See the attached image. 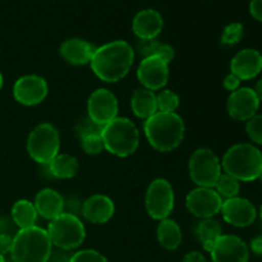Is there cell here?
I'll use <instances>...</instances> for the list:
<instances>
[{"mask_svg":"<svg viewBox=\"0 0 262 262\" xmlns=\"http://www.w3.org/2000/svg\"><path fill=\"white\" fill-rule=\"evenodd\" d=\"M135 56V50L127 41H112L96 48L90 66L97 78L115 83L129 73Z\"/></svg>","mask_w":262,"mask_h":262,"instance_id":"1","label":"cell"},{"mask_svg":"<svg viewBox=\"0 0 262 262\" xmlns=\"http://www.w3.org/2000/svg\"><path fill=\"white\" fill-rule=\"evenodd\" d=\"M143 132L148 143L159 152H170L182 143L186 125L177 113L158 112L145 120Z\"/></svg>","mask_w":262,"mask_h":262,"instance_id":"2","label":"cell"},{"mask_svg":"<svg viewBox=\"0 0 262 262\" xmlns=\"http://www.w3.org/2000/svg\"><path fill=\"white\" fill-rule=\"evenodd\" d=\"M222 169L239 182H253L262 171V152L251 143H237L223 156Z\"/></svg>","mask_w":262,"mask_h":262,"instance_id":"3","label":"cell"},{"mask_svg":"<svg viewBox=\"0 0 262 262\" xmlns=\"http://www.w3.org/2000/svg\"><path fill=\"white\" fill-rule=\"evenodd\" d=\"M53 243L48 232L40 227L19 229L13 237L10 256L13 262H49Z\"/></svg>","mask_w":262,"mask_h":262,"instance_id":"4","label":"cell"},{"mask_svg":"<svg viewBox=\"0 0 262 262\" xmlns=\"http://www.w3.org/2000/svg\"><path fill=\"white\" fill-rule=\"evenodd\" d=\"M104 147L107 152L118 158H127L137 151L140 145V132L130 119L117 117L102 127Z\"/></svg>","mask_w":262,"mask_h":262,"instance_id":"5","label":"cell"},{"mask_svg":"<svg viewBox=\"0 0 262 262\" xmlns=\"http://www.w3.org/2000/svg\"><path fill=\"white\" fill-rule=\"evenodd\" d=\"M46 232L53 246L63 251L76 250L86 238L83 223L76 214L71 212H63L51 220Z\"/></svg>","mask_w":262,"mask_h":262,"instance_id":"6","label":"cell"},{"mask_svg":"<svg viewBox=\"0 0 262 262\" xmlns=\"http://www.w3.org/2000/svg\"><path fill=\"white\" fill-rule=\"evenodd\" d=\"M60 150L59 132L50 123H41L27 138V152L36 163L48 165Z\"/></svg>","mask_w":262,"mask_h":262,"instance_id":"7","label":"cell"},{"mask_svg":"<svg viewBox=\"0 0 262 262\" xmlns=\"http://www.w3.org/2000/svg\"><path fill=\"white\" fill-rule=\"evenodd\" d=\"M188 171L197 187L214 188L222 174V161L211 148H197L189 158Z\"/></svg>","mask_w":262,"mask_h":262,"instance_id":"8","label":"cell"},{"mask_svg":"<svg viewBox=\"0 0 262 262\" xmlns=\"http://www.w3.org/2000/svg\"><path fill=\"white\" fill-rule=\"evenodd\" d=\"M145 206L154 220L168 219L174 209V191L166 179L158 178L151 182L146 191Z\"/></svg>","mask_w":262,"mask_h":262,"instance_id":"9","label":"cell"},{"mask_svg":"<svg viewBox=\"0 0 262 262\" xmlns=\"http://www.w3.org/2000/svg\"><path fill=\"white\" fill-rule=\"evenodd\" d=\"M223 199L214 188L196 187L186 197L187 210L200 219H210L222 210Z\"/></svg>","mask_w":262,"mask_h":262,"instance_id":"10","label":"cell"},{"mask_svg":"<svg viewBox=\"0 0 262 262\" xmlns=\"http://www.w3.org/2000/svg\"><path fill=\"white\" fill-rule=\"evenodd\" d=\"M118 100L112 91L106 89H97L90 95L87 100V114L97 125H106L118 117Z\"/></svg>","mask_w":262,"mask_h":262,"instance_id":"11","label":"cell"},{"mask_svg":"<svg viewBox=\"0 0 262 262\" xmlns=\"http://www.w3.org/2000/svg\"><path fill=\"white\" fill-rule=\"evenodd\" d=\"M49 94L48 82L40 76L28 74L15 81L13 86V96L15 101L25 106H35L41 104Z\"/></svg>","mask_w":262,"mask_h":262,"instance_id":"12","label":"cell"},{"mask_svg":"<svg viewBox=\"0 0 262 262\" xmlns=\"http://www.w3.org/2000/svg\"><path fill=\"white\" fill-rule=\"evenodd\" d=\"M260 107V100L253 89L239 87L228 97L227 112L232 119L238 122H247L255 117Z\"/></svg>","mask_w":262,"mask_h":262,"instance_id":"13","label":"cell"},{"mask_svg":"<svg viewBox=\"0 0 262 262\" xmlns=\"http://www.w3.org/2000/svg\"><path fill=\"white\" fill-rule=\"evenodd\" d=\"M212 262H248L250 248L242 238L222 234L210 251Z\"/></svg>","mask_w":262,"mask_h":262,"instance_id":"14","label":"cell"},{"mask_svg":"<svg viewBox=\"0 0 262 262\" xmlns=\"http://www.w3.org/2000/svg\"><path fill=\"white\" fill-rule=\"evenodd\" d=\"M137 78L143 89L159 91L168 83L169 64L155 55L142 59L137 68Z\"/></svg>","mask_w":262,"mask_h":262,"instance_id":"15","label":"cell"},{"mask_svg":"<svg viewBox=\"0 0 262 262\" xmlns=\"http://www.w3.org/2000/svg\"><path fill=\"white\" fill-rule=\"evenodd\" d=\"M220 212L225 223L235 228L250 227L257 217V211L252 202L238 196L223 201Z\"/></svg>","mask_w":262,"mask_h":262,"instance_id":"16","label":"cell"},{"mask_svg":"<svg viewBox=\"0 0 262 262\" xmlns=\"http://www.w3.org/2000/svg\"><path fill=\"white\" fill-rule=\"evenodd\" d=\"M262 71V54L256 49H243L233 56L230 61V73L241 81H250Z\"/></svg>","mask_w":262,"mask_h":262,"instance_id":"17","label":"cell"},{"mask_svg":"<svg viewBox=\"0 0 262 262\" xmlns=\"http://www.w3.org/2000/svg\"><path fill=\"white\" fill-rule=\"evenodd\" d=\"M81 212L84 219L91 224H105L115 212L114 202L105 194H94L82 204Z\"/></svg>","mask_w":262,"mask_h":262,"instance_id":"18","label":"cell"},{"mask_svg":"<svg viewBox=\"0 0 262 262\" xmlns=\"http://www.w3.org/2000/svg\"><path fill=\"white\" fill-rule=\"evenodd\" d=\"M164 20L155 9H143L135 15L132 30L140 40H154L163 31Z\"/></svg>","mask_w":262,"mask_h":262,"instance_id":"19","label":"cell"},{"mask_svg":"<svg viewBox=\"0 0 262 262\" xmlns=\"http://www.w3.org/2000/svg\"><path fill=\"white\" fill-rule=\"evenodd\" d=\"M95 50L96 48L83 38H69L61 43L59 53L67 63L79 67L91 61Z\"/></svg>","mask_w":262,"mask_h":262,"instance_id":"20","label":"cell"},{"mask_svg":"<svg viewBox=\"0 0 262 262\" xmlns=\"http://www.w3.org/2000/svg\"><path fill=\"white\" fill-rule=\"evenodd\" d=\"M33 205H35L38 216L50 220V222L64 212V199L55 189H41L36 194Z\"/></svg>","mask_w":262,"mask_h":262,"instance_id":"21","label":"cell"},{"mask_svg":"<svg viewBox=\"0 0 262 262\" xmlns=\"http://www.w3.org/2000/svg\"><path fill=\"white\" fill-rule=\"evenodd\" d=\"M130 107L133 114L137 118L147 120L158 113V104H156V94L147 89H137L130 97Z\"/></svg>","mask_w":262,"mask_h":262,"instance_id":"22","label":"cell"},{"mask_svg":"<svg viewBox=\"0 0 262 262\" xmlns=\"http://www.w3.org/2000/svg\"><path fill=\"white\" fill-rule=\"evenodd\" d=\"M156 237L163 248L168 251H174L182 243V230L178 223L173 219H164L159 223L156 229Z\"/></svg>","mask_w":262,"mask_h":262,"instance_id":"23","label":"cell"},{"mask_svg":"<svg viewBox=\"0 0 262 262\" xmlns=\"http://www.w3.org/2000/svg\"><path fill=\"white\" fill-rule=\"evenodd\" d=\"M223 234L222 225L219 222L210 217V219H201V222L197 223L194 227V235L197 241L202 245L205 251L210 252L214 247L215 242L219 239L220 235Z\"/></svg>","mask_w":262,"mask_h":262,"instance_id":"24","label":"cell"},{"mask_svg":"<svg viewBox=\"0 0 262 262\" xmlns=\"http://www.w3.org/2000/svg\"><path fill=\"white\" fill-rule=\"evenodd\" d=\"M49 171L56 179H71L77 174L79 168L78 160L69 154H58L48 164Z\"/></svg>","mask_w":262,"mask_h":262,"instance_id":"25","label":"cell"},{"mask_svg":"<svg viewBox=\"0 0 262 262\" xmlns=\"http://www.w3.org/2000/svg\"><path fill=\"white\" fill-rule=\"evenodd\" d=\"M38 214L33 202L28 200H18L12 207V219L19 229L35 227Z\"/></svg>","mask_w":262,"mask_h":262,"instance_id":"26","label":"cell"},{"mask_svg":"<svg viewBox=\"0 0 262 262\" xmlns=\"http://www.w3.org/2000/svg\"><path fill=\"white\" fill-rule=\"evenodd\" d=\"M215 191L217 192L220 197H224L225 200L233 199V197H237L241 191V184L239 181H237L235 178H233L232 176L227 173L220 174L219 179L216 181L214 187Z\"/></svg>","mask_w":262,"mask_h":262,"instance_id":"27","label":"cell"},{"mask_svg":"<svg viewBox=\"0 0 262 262\" xmlns=\"http://www.w3.org/2000/svg\"><path fill=\"white\" fill-rule=\"evenodd\" d=\"M156 104H158V112L176 113L179 107V96L171 90H161L156 95Z\"/></svg>","mask_w":262,"mask_h":262,"instance_id":"28","label":"cell"},{"mask_svg":"<svg viewBox=\"0 0 262 262\" xmlns=\"http://www.w3.org/2000/svg\"><path fill=\"white\" fill-rule=\"evenodd\" d=\"M81 146L87 155H99L105 150L101 133H90L81 136Z\"/></svg>","mask_w":262,"mask_h":262,"instance_id":"29","label":"cell"},{"mask_svg":"<svg viewBox=\"0 0 262 262\" xmlns=\"http://www.w3.org/2000/svg\"><path fill=\"white\" fill-rule=\"evenodd\" d=\"M243 35H245V27L242 23H230L224 28L222 35V42L225 45H235L242 40Z\"/></svg>","mask_w":262,"mask_h":262,"instance_id":"30","label":"cell"},{"mask_svg":"<svg viewBox=\"0 0 262 262\" xmlns=\"http://www.w3.org/2000/svg\"><path fill=\"white\" fill-rule=\"evenodd\" d=\"M246 132L252 142L262 145V115L256 114L255 117L247 120L246 124Z\"/></svg>","mask_w":262,"mask_h":262,"instance_id":"31","label":"cell"},{"mask_svg":"<svg viewBox=\"0 0 262 262\" xmlns=\"http://www.w3.org/2000/svg\"><path fill=\"white\" fill-rule=\"evenodd\" d=\"M69 262H107L104 255L95 250H82L73 253Z\"/></svg>","mask_w":262,"mask_h":262,"instance_id":"32","label":"cell"},{"mask_svg":"<svg viewBox=\"0 0 262 262\" xmlns=\"http://www.w3.org/2000/svg\"><path fill=\"white\" fill-rule=\"evenodd\" d=\"M159 45H160V42L156 38H154V40H140L137 43L138 54L142 56V59L154 56L156 54Z\"/></svg>","mask_w":262,"mask_h":262,"instance_id":"33","label":"cell"},{"mask_svg":"<svg viewBox=\"0 0 262 262\" xmlns=\"http://www.w3.org/2000/svg\"><path fill=\"white\" fill-rule=\"evenodd\" d=\"M76 130H77V135L81 137V136L90 135V133H101L102 127L101 125H97L96 123H94L89 117H87L86 119L81 120V122L77 124Z\"/></svg>","mask_w":262,"mask_h":262,"instance_id":"34","label":"cell"},{"mask_svg":"<svg viewBox=\"0 0 262 262\" xmlns=\"http://www.w3.org/2000/svg\"><path fill=\"white\" fill-rule=\"evenodd\" d=\"M155 56H159V58L163 59L165 63L169 64L171 60H173L174 56H176V51H174V49L171 48L170 45H168V43H161L160 42L158 50H156Z\"/></svg>","mask_w":262,"mask_h":262,"instance_id":"35","label":"cell"},{"mask_svg":"<svg viewBox=\"0 0 262 262\" xmlns=\"http://www.w3.org/2000/svg\"><path fill=\"white\" fill-rule=\"evenodd\" d=\"M13 237L9 234H0V255L5 256L12 252Z\"/></svg>","mask_w":262,"mask_h":262,"instance_id":"36","label":"cell"},{"mask_svg":"<svg viewBox=\"0 0 262 262\" xmlns=\"http://www.w3.org/2000/svg\"><path fill=\"white\" fill-rule=\"evenodd\" d=\"M241 87V79L238 78L235 74L229 73L224 79V89L228 90L230 92H234L237 91L238 89Z\"/></svg>","mask_w":262,"mask_h":262,"instance_id":"37","label":"cell"},{"mask_svg":"<svg viewBox=\"0 0 262 262\" xmlns=\"http://www.w3.org/2000/svg\"><path fill=\"white\" fill-rule=\"evenodd\" d=\"M250 13L256 20L262 22V0H251Z\"/></svg>","mask_w":262,"mask_h":262,"instance_id":"38","label":"cell"},{"mask_svg":"<svg viewBox=\"0 0 262 262\" xmlns=\"http://www.w3.org/2000/svg\"><path fill=\"white\" fill-rule=\"evenodd\" d=\"M182 262H206V258H205V256L200 251H192V252L187 253L184 256Z\"/></svg>","mask_w":262,"mask_h":262,"instance_id":"39","label":"cell"},{"mask_svg":"<svg viewBox=\"0 0 262 262\" xmlns=\"http://www.w3.org/2000/svg\"><path fill=\"white\" fill-rule=\"evenodd\" d=\"M250 250L252 251L255 255L262 256V235L255 237L250 243Z\"/></svg>","mask_w":262,"mask_h":262,"instance_id":"40","label":"cell"},{"mask_svg":"<svg viewBox=\"0 0 262 262\" xmlns=\"http://www.w3.org/2000/svg\"><path fill=\"white\" fill-rule=\"evenodd\" d=\"M253 91H255L256 96L258 97V100H260V102L262 101V78L260 79V81L256 83L255 89H253Z\"/></svg>","mask_w":262,"mask_h":262,"instance_id":"41","label":"cell"},{"mask_svg":"<svg viewBox=\"0 0 262 262\" xmlns=\"http://www.w3.org/2000/svg\"><path fill=\"white\" fill-rule=\"evenodd\" d=\"M3 83H4V79H3V76H2V73H0V90H2V87H3Z\"/></svg>","mask_w":262,"mask_h":262,"instance_id":"42","label":"cell"},{"mask_svg":"<svg viewBox=\"0 0 262 262\" xmlns=\"http://www.w3.org/2000/svg\"><path fill=\"white\" fill-rule=\"evenodd\" d=\"M0 262H5V258L3 255H0Z\"/></svg>","mask_w":262,"mask_h":262,"instance_id":"43","label":"cell"},{"mask_svg":"<svg viewBox=\"0 0 262 262\" xmlns=\"http://www.w3.org/2000/svg\"><path fill=\"white\" fill-rule=\"evenodd\" d=\"M260 217H261V220H262V205H261V207H260Z\"/></svg>","mask_w":262,"mask_h":262,"instance_id":"44","label":"cell"},{"mask_svg":"<svg viewBox=\"0 0 262 262\" xmlns=\"http://www.w3.org/2000/svg\"><path fill=\"white\" fill-rule=\"evenodd\" d=\"M260 179H261V182H262V171H261V176H260Z\"/></svg>","mask_w":262,"mask_h":262,"instance_id":"45","label":"cell"}]
</instances>
